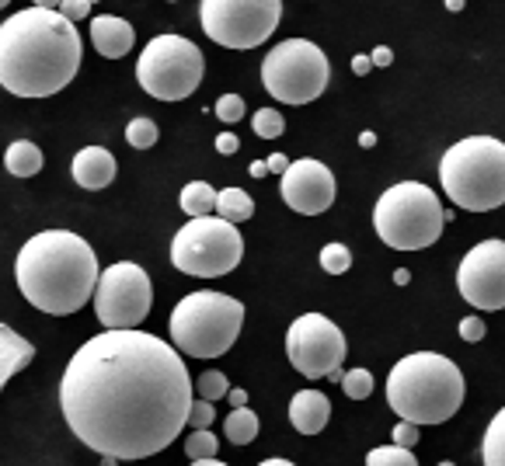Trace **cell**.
I'll use <instances>...</instances> for the list:
<instances>
[{"mask_svg":"<svg viewBox=\"0 0 505 466\" xmlns=\"http://www.w3.org/2000/svg\"><path fill=\"white\" fill-rule=\"evenodd\" d=\"M7 4H11V0H0V7H7Z\"/></svg>","mask_w":505,"mask_h":466,"instance_id":"cell-49","label":"cell"},{"mask_svg":"<svg viewBox=\"0 0 505 466\" xmlns=\"http://www.w3.org/2000/svg\"><path fill=\"white\" fill-rule=\"evenodd\" d=\"M80 67V35L70 18L28 7L0 25V87L18 98L59 94Z\"/></svg>","mask_w":505,"mask_h":466,"instance_id":"cell-2","label":"cell"},{"mask_svg":"<svg viewBox=\"0 0 505 466\" xmlns=\"http://www.w3.org/2000/svg\"><path fill=\"white\" fill-rule=\"evenodd\" d=\"M370 70H373L370 56H363V52H359V56H352V74H359V77H363V74H370Z\"/></svg>","mask_w":505,"mask_h":466,"instance_id":"cell-39","label":"cell"},{"mask_svg":"<svg viewBox=\"0 0 505 466\" xmlns=\"http://www.w3.org/2000/svg\"><path fill=\"white\" fill-rule=\"evenodd\" d=\"M251 130H255V136H262V139H279L286 132V119L275 108H258L255 119H251Z\"/></svg>","mask_w":505,"mask_h":466,"instance_id":"cell-28","label":"cell"},{"mask_svg":"<svg viewBox=\"0 0 505 466\" xmlns=\"http://www.w3.org/2000/svg\"><path fill=\"white\" fill-rule=\"evenodd\" d=\"M366 466H419L415 460V453L411 449H404V445H376L366 453Z\"/></svg>","mask_w":505,"mask_h":466,"instance_id":"cell-25","label":"cell"},{"mask_svg":"<svg viewBox=\"0 0 505 466\" xmlns=\"http://www.w3.org/2000/svg\"><path fill=\"white\" fill-rule=\"evenodd\" d=\"M439 184L467 212L505 206V143L495 136L456 139L439 160Z\"/></svg>","mask_w":505,"mask_h":466,"instance_id":"cell-5","label":"cell"},{"mask_svg":"<svg viewBox=\"0 0 505 466\" xmlns=\"http://www.w3.org/2000/svg\"><path fill=\"white\" fill-rule=\"evenodd\" d=\"M216 192L210 182H188L182 188V209H185L188 216L195 220V216H213L216 212Z\"/></svg>","mask_w":505,"mask_h":466,"instance_id":"cell-22","label":"cell"},{"mask_svg":"<svg viewBox=\"0 0 505 466\" xmlns=\"http://www.w3.org/2000/svg\"><path fill=\"white\" fill-rule=\"evenodd\" d=\"M35 7H46V11H56L59 7V0H32Z\"/></svg>","mask_w":505,"mask_h":466,"instance_id":"cell-45","label":"cell"},{"mask_svg":"<svg viewBox=\"0 0 505 466\" xmlns=\"http://www.w3.org/2000/svg\"><path fill=\"white\" fill-rule=\"evenodd\" d=\"M216 449H220V439H216L210 428H195V432H188V439H185L188 460H213Z\"/></svg>","mask_w":505,"mask_h":466,"instance_id":"cell-27","label":"cell"},{"mask_svg":"<svg viewBox=\"0 0 505 466\" xmlns=\"http://www.w3.org/2000/svg\"><path fill=\"white\" fill-rule=\"evenodd\" d=\"M443 212L446 209L428 184L398 182L376 199L373 227H376V237L394 251H422L443 237V227H446Z\"/></svg>","mask_w":505,"mask_h":466,"instance_id":"cell-7","label":"cell"},{"mask_svg":"<svg viewBox=\"0 0 505 466\" xmlns=\"http://www.w3.org/2000/svg\"><path fill=\"white\" fill-rule=\"evenodd\" d=\"M320 268L328 275H346L348 268H352V251H348L346 244H324L320 247Z\"/></svg>","mask_w":505,"mask_h":466,"instance_id":"cell-29","label":"cell"},{"mask_svg":"<svg viewBox=\"0 0 505 466\" xmlns=\"http://www.w3.org/2000/svg\"><path fill=\"white\" fill-rule=\"evenodd\" d=\"M70 175H74V182L80 188L102 192V188H108V184L115 182L119 164H115V157L108 154L105 147H84V150H77L74 164H70Z\"/></svg>","mask_w":505,"mask_h":466,"instance_id":"cell-16","label":"cell"},{"mask_svg":"<svg viewBox=\"0 0 505 466\" xmlns=\"http://www.w3.org/2000/svg\"><path fill=\"white\" fill-rule=\"evenodd\" d=\"M18 289L35 310L77 313L95 296L102 268L95 247L70 230H42L22 244L14 261Z\"/></svg>","mask_w":505,"mask_h":466,"instance_id":"cell-3","label":"cell"},{"mask_svg":"<svg viewBox=\"0 0 505 466\" xmlns=\"http://www.w3.org/2000/svg\"><path fill=\"white\" fill-rule=\"evenodd\" d=\"M346 335L335 320L324 313H303L296 317L286 331V355L293 369L307 380H331L342 383V363H346Z\"/></svg>","mask_w":505,"mask_h":466,"instance_id":"cell-13","label":"cell"},{"mask_svg":"<svg viewBox=\"0 0 505 466\" xmlns=\"http://www.w3.org/2000/svg\"><path fill=\"white\" fill-rule=\"evenodd\" d=\"M244 324V303L227 292H188L171 310V345L192 359H220L234 348Z\"/></svg>","mask_w":505,"mask_h":466,"instance_id":"cell-6","label":"cell"},{"mask_svg":"<svg viewBox=\"0 0 505 466\" xmlns=\"http://www.w3.org/2000/svg\"><path fill=\"white\" fill-rule=\"evenodd\" d=\"M328 417H331V400L320 390H300V393H293L290 421L300 435H318V432H324Z\"/></svg>","mask_w":505,"mask_h":466,"instance_id":"cell-18","label":"cell"},{"mask_svg":"<svg viewBox=\"0 0 505 466\" xmlns=\"http://www.w3.org/2000/svg\"><path fill=\"white\" fill-rule=\"evenodd\" d=\"M279 192H283V202L293 212H300V216H320V212H328V209L335 206L338 184H335V175H331L328 164L303 157V160H293L290 167H286V175L279 178Z\"/></svg>","mask_w":505,"mask_h":466,"instance_id":"cell-15","label":"cell"},{"mask_svg":"<svg viewBox=\"0 0 505 466\" xmlns=\"http://www.w3.org/2000/svg\"><path fill=\"white\" fill-rule=\"evenodd\" d=\"M216 216H223L227 223L238 227V223H248L255 216V202H251V195L244 188H223L216 195Z\"/></svg>","mask_w":505,"mask_h":466,"instance_id":"cell-21","label":"cell"},{"mask_svg":"<svg viewBox=\"0 0 505 466\" xmlns=\"http://www.w3.org/2000/svg\"><path fill=\"white\" fill-rule=\"evenodd\" d=\"M59 411L98 456L147 460L188 428L192 376L182 352L158 335L87 337L59 380Z\"/></svg>","mask_w":505,"mask_h":466,"instance_id":"cell-1","label":"cell"},{"mask_svg":"<svg viewBox=\"0 0 505 466\" xmlns=\"http://www.w3.org/2000/svg\"><path fill=\"white\" fill-rule=\"evenodd\" d=\"M484 331H488V327H484L481 317H464V320H460V337H464L467 345H478L481 337H484Z\"/></svg>","mask_w":505,"mask_h":466,"instance_id":"cell-34","label":"cell"},{"mask_svg":"<svg viewBox=\"0 0 505 466\" xmlns=\"http://www.w3.org/2000/svg\"><path fill=\"white\" fill-rule=\"evenodd\" d=\"M258 466H296V463L283 460V456H272V460H266V463H258Z\"/></svg>","mask_w":505,"mask_h":466,"instance_id":"cell-44","label":"cell"},{"mask_svg":"<svg viewBox=\"0 0 505 466\" xmlns=\"http://www.w3.org/2000/svg\"><path fill=\"white\" fill-rule=\"evenodd\" d=\"M238 147H240V139L234 136V132H220V136H216V150H220L223 157L238 154Z\"/></svg>","mask_w":505,"mask_h":466,"instance_id":"cell-37","label":"cell"},{"mask_svg":"<svg viewBox=\"0 0 505 466\" xmlns=\"http://www.w3.org/2000/svg\"><path fill=\"white\" fill-rule=\"evenodd\" d=\"M223 432H227V442H234V445H248V442L258 439V415H255V411H248V408H234V411L227 415Z\"/></svg>","mask_w":505,"mask_h":466,"instance_id":"cell-24","label":"cell"},{"mask_svg":"<svg viewBox=\"0 0 505 466\" xmlns=\"http://www.w3.org/2000/svg\"><path fill=\"white\" fill-rule=\"evenodd\" d=\"M394 445L415 449V445H419V425H411V421H401V425H394Z\"/></svg>","mask_w":505,"mask_h":466,"instance_id":"cell-35","label":"cell"},{"mask_svg":"<svg viewBox=\"0 0 505 466\" xmlns=\"http://www.w3.org/2000/svg\"><path fill=\"white\" fill-rule=\"evenodd\" d=\"M286 167H290V160H286L283 154L268 157V171H272V175H286Z\"/></svg>","mask_w":505,"mask_h":466,"instance_id":"cell-40","label":"cell"},{"mask_svg":"<svg viewBox=\"0 0 505 466\" xmlns=\"http://www.w3.org/2000/svg\"><path fill=\"white\" fill-rule=\"evenodd\" d=\"M439 466H453V463H439Z\"/></svg>","mask_w":505,"mask_h":466,"instance_id":"cell-50","label":"cell"},{"mask_svg":"<svg viewBox=\"0 0 505 466\" xmlns=\"http://www.w3.org/2000/svg\"><path fill=\"white\" fill-rule=\"evenodd\" d=\"M342 390H346L348 400H366L373 393L370 369H348V372H342Z\"/></svg>","mask_w":505,"mask_h":466,"instance_id":"cell-30","label":"cell"},{"mask_svg":"<svg viewBox=\"0 0 505 466\" xmlns=\"http://www.w3.org/2000/svg\"><path fill=\"white\" fill-rule=\"evenodd\" d=\"M216 119L220 122H227V126H234L244 119V98L240 94H220V102H216Z\"/></svg>","mask_w":505,"mask_h":466,"instance_id":"cell-32","label":"cell"},{"mask_svg":"<svg viewBox=\"0 0 505 466\" xmlns=\"http://www.w3.org/2000/svg\"><path fill=\"white\" fill-rule=\"evenodd\" d=\"M188 466H227V463H220V460L213 456V460H192Z\"/></svg>","mask_w":505,"mask_h":466,"instance_id":"cell-47","label":"cell"},{"mask_svg":"<svg viewBox=\"0 0 505 466\" xmlns=\"http://www.w3.org/2000/svg\"><path fill=\"white\" fill-rule=\"evenodd\" d=\"M283 18V0H203L199 4V22L203 31L216 46L227 49H255Z\"/></svg>","mask_w":505,"mask_h":466,"instance_id":"cell-11","label":"cell"},{"mask_svg":"<svg viewBox=\"0 0 505 466\" xmlns=\"http://www.w3.org/2000/svg\"><path fill=\"white\" fill-rule=\"evenodd\" d=\"M248 171H251V178H266V175H268V160H255Z\"/></svg>","mask_w":505,"mask_h":466,"instance_id":"cell-42","label":"cell"},{"mask_svg":"<svg viewBox=\"0 0 505 466\" xmlns=\"http://www.w3.org/2000/svg\"><path fill=\"white\" fill-rule=\"evenodd\" d=\"M331 80L328 56L311 39H283L262 59V84L283 104H307L324 94Z\"/></svg>","mask_w":505,"mask_h":466,"instance_id":"cell-10","label":"cell"},{"mask_svg":"<svg viewBox=\"0 0 505 466\" xmlns=\"http://www.w3.org/2000/svg\"><path fill=\"white\" fill-rule=\"evenodd\" d=\"M63 18H70V22H80V18H87V11H91V0H59V7H56Z\"/></svg>","mask_w":505,"mask_h":466,"instance_id":"cell-36","label":"cell"},{"mask_svg":"<svg viewBox=\"0 0 505 466\" xmlns=\"http://www.w3.org/2000/svg\"><path fill=\"white\" fill-rule=\"evenodd\" d=\"M227 400H230V408H248V393L240 387H234L230 393H227Z\"/></svg>","mask_w":505,"mask_h":466,"instance_id":"cell-41","label":"cell"},{"mask_svg":"<svg viewBox=\"0 0 505 466\" xmlns=\"http://www.w3.org/2000/svg\"><path fill=\"white\" fill-rule=\"evenodd\" d=\"M4 167H7L14 178H32V175L42 171V150H39L32 139H14V143L7 147Z\"/></svg>","mask_w":505,"mask_h":466,"instance_id":"cell-20","label":"cell"},{"mask_svg":"<svg viewBox=\"0 0 505 466\" xmlns=\"http://www.w3.org/2000/svg\"><path fill=\"white\" fill-rule=\"evenodd\" d=\"M370 59H373V67H391V63H394V52L387 49V46H376Z\"/></svg>","mask_w":505,"mask_h":466,"instance_id":"cell-38","label":"cell"},{"mask_svg":"<svg viewBox=\"0 0 505 466\" xmlns=\"http://www.w3.org/2000/svg\"><path fill=\"white\" fill-rule=\"evenodd\" d=\"M394 282L408 285V282H411V272H408V268H398V272H394Z\"/></svg>","mask_w":505,"mask_h":466,"instance_id":"cell-43","label":"cell"},{"mask_svg":"<svg viewBox=\"0 0 505 466\" xmlns=\"http://www.w3.org/2000/svg\"><path fill=\"white\" fill-rule=\"evenodd\" d=\"M91 42H95V49L102 52L105 59H119V56H126V52L133 49L136 31L126 18L98 14V18L91 22Z\"/></svg>","mask_w":505,"mask_h":466,"instance_id":"cell-17","label":"cell"},{"mask_svg":"<svg viewBox=\"0 0 505 466\" xmlns=\"http://www.w3.org/2000/svg\"><path fill=\"white\" fill-rule=\"evenodd\" d=\"M213 417H216V408H213V400H192V411H188V428L195 432V428H210L213 425Z\"/></svg>","mask_w":505,"mask_h":466,"instance_id":"cell-33","label":"cell"},{"mask_svg":"<svg viewBox=\"0 0 505 466\" xmlns=\"http://www.w3.org/2000/svg\"><path fill=\"white\" fill-rule=\"evenodd\" d=\"M203 70L206 59L199 46L182 35H154L136 59L140 87L158 102H182L195 94V87L203 84Z\"/></svg>","mask_w":505,"mask_h":466,"instance_id":"cell-9","label":"cell"},{"mask_svg":"<svg viewBox=\"0 0 505 466\" xmlns=\"http://www.w3.org/2000/svg\"><path fill=\"white\" fill-rule=\"evenodd\" d=\"M376 143V136L373 132H359V147H373Z\"/></svg>","mask_w":505,"mask_h":466,"instance_id":"cell-46","label":"cell"},{"mask_svg":"<svg viewBox=\"0 0 505 466\" xmlns=\"http://www.w3.org/2000/svg\"><path fill=\"white\" fill-rule=\"evenodd\" d=\"M244 258V237L223 216H195L171 240V264L182 275L220 279Z\"/></svg>","mask_w":505,"mask_h":466,"instance_id":"cell-8","label":"cell"},{"mask_svg":"<svg viewBox=\"0 0 505 466\" xmlns=\"http://www.w3.org/2000/svg\"><path fill=\"white\" fill-rule=\"evenodd\" d=\"M160 139V130H158V122L154 119H133L130 126H126V143L133 147V150H150L154 143Z\"/></svg>","mask_w":505,"mask_h":466,"instance_id":"cell-26","label":"cell"},{"mask_svg":"<svg viewBox=\"0 0 505 466\" xmlns=\"http://www.w3.org/2000/svg\"><path fill=\"white\" fill-rule=\"evenodd\" d=\"M195 387H199V397H203V400H223V397L230 393V387H227V376H223L220 369H210V372H203Z\"/></svg>","mask_w":505,"mask_h":466,"instance_id":"cell-31","label":"cell"},{"mask_svg":"<svg viewBox=\"0 0 505 466\" xmlns=\"http://www.w3.org/2000/svg\"><path fill=\"white\" fill-rule=\"evenodd\" d=\"M154 307V285L143 264L115 261L108 264L95 289V313L105 331H136Z\"/></svg>","mask_w":505,"mask_h":466,"instance_id":"cell-12","label":"cell"},{"mask_svg":"<svg viewBox=\"0 0 505 466\" xmlns=\"http://www.w3.org/2000/svg\"><path fill=\"white\" fill-rule=\"evenodd\" d=\"M456 289L474 310H505V240L474 244L456 268Z\"/></svg>","mask_w":505,"mask_h":466,"instance_id":"cell-14","label":"cell"},{"mask_svg":"<svg viewBox=\"0 0 505 466\" xmlns=\"http://www.w3.org/2000/svg\"><path fill=\"white\" fill-rule=\"evenodd\" d=\"M481 460H484V466H505V408L495 411V417H491L488 428H484Z\"/></svg>","mask_w":505,"mask_h":466,"instance_id":"cell-23","label":"cell"},{"mask_svg":"<svg viewBox=\"0 0 505 466\" xmlns=\"http://www.w3.org/2000/svg\"><path fill=\"white\" fill-rule=\"evenodd\" d=\"M387 404L419 428L443 425L464 404V372L439 352H411L387 376Z\"/></svg>","mask_w":505,"mask_h":466,"instance_id":"cell-4","label":"cell"},{"mask_svg":"<svg viewBox=\"0 0 505 466\" xmlns=\"http://www.w3.org/2000/svg\"><path fill=\"white\" fill-rule=\"evenodd\" d=\"M446 11H464V0H446Z\"/></svg>","mask_w":505,"mask_h":466,"instance_id":"cell-48","label":"cell"},{"mask_svg":"<svg viewBox=\"0 0 505 466\" xmlns=\"http://www.w3.org/2000/svg\"><path fill=\"white\" fill-rule=\"evenodd\" d=\"M32 359H35V345L25 341L14 327L0 324V390L7 387Z\"/></svg>","mask_w":505,"mask_h":466,"instance_id":"cell-19","label":"cell"}]
</instances>
